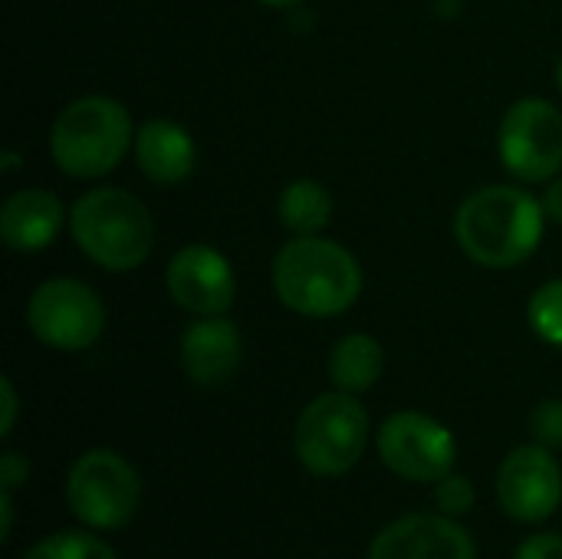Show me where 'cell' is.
I'll use <instances>...</instances> for the list:
<instances>
[{"label": "cell", "mask_w": 562, "mask_h": 559, "mask_svg": "<svg viewBox=\"0 0 562 559\" xmlns=\"http://www.w3.org/2000/svg\"><path fill=\"white\" fill-rule=\"evenodd\" d=\"M13 168H16V155L10 152V155L3 158V171H13Z\"/></svg>", "instance_id": "cell-28"}, {"label": "cell", "mask_w": 562, "mask_h": 559, "mask_svg": "<svg viewBox=\"0 0 562 559\" xmlns=\"http://www.w3.org/2000/svg\"><path fill=\"white\" fill-rule=\"evenodd\" d=\"M26 478H30V461L23 455H16V451H7L0 458V488L16 491L20 484H26Z\"/></svg>", "instance_id": "cell-23"}, {"label": "cell", "mask_w": 562, "mask_h": 559, "mask_svg": "<svg viewBox=\"0 0 562 559\" xmlns=\"http://www.w3.org/2000/svg\"><path fill=\"white\" fill-rule=\"evenodd\" d=\"M240 333L231 320L221 316H204L198 323H191L181 336V366L184 376L204 389L224 385L227 379H234V372L240 369Z\"/></svg>", "instance_id": "cell-13"}, {"label": "cell", "mask_w": 562, "mask_h": 559, "mask_svg": "<svg viewBox=\"0 0 562 559\" xmlns=\"http://www.w3.org/2000/svg\"><path fill=\"white\" fill-rule=\"evenodd\" d=\"M273 287L283 306L300 316H339L362 293L359 260L333 244L313 237L290 241L273 260Z\"/></svg>", "instance_id": "cell-2"}, {"label": "cell", "mask_w": 562, "mask_h": 559, "mask_svg": "<svg viewBox=\"0 0 562 559\" xmlns=\"http://www.w3.org/2000/svg\"><path fill=\"white\" fill-rule=\"evenodd\" d=\"M0 507H3L0 534H3V540H7V537H10V530H13V491H3V488H0Z\"/></svg>", "instance_id": "cell-26"}, {"label": "cell", "mask_w": 562, "mask_h": 559, "mask_svg": "<svg viewBox=\"0 0 562 559\" xmlns=\"http://www.w3.org/2000/svg\"><path fill=\"white\" fill-rule=\"evenodd\" d=\"M379 458L405 481L438 484L451 474L458 445L438 418L425 412H398L379 428Z\"/></svg>", "instance_id": "cell-8"}, {"label": "cell", "mask_w": 562, "mask_h": 559, "mask_svg": "<svg viewBox=\"0 0 562 559\" xmlns=\"http://www.w3.org/2000/svg\"><path fill=\"white\" fill-rule=\"evenodd\" d=\"M69 231L79 250L112 273L142 267L155 241L148 208L122 188H95L82 194L69 211Z\"/></svg>", "instance_id": "cell-3"}, {"label": "cell", "mask_w": 562, "mask_h": 559, "mask_svg": "<svg viewBox=\"0 0 562 559\" xmlns=\"http://www.w3.org/2000/svg\"><path fill=\"white\" fill-rule=\"evenodd\" d=\"M63 227V204L53 191L23 188L0 208V237L10 250H43Z\"/></svg>", "instance_id": "cell-14"}, {"label": "cell", "mask_w": 562, "mask_h": 559, "mask_svg": "<svg viewBox=\"0 0 562 559\" xmlns=\"http://www.w3.org/2000/svg\"><path fill=\"white\" fill-rule=\"evenodd\" d=\"M135 161L155 185H178L194 168V142L171 119H151L135 135Z\"/></svg>", "instance_id": "cell-15"}, {"label": "cell", "mask_w": 562, "mask_h": 559, "mask_svg": "<svg viewBox=\"0 0 562 559\" xmlns=\"http://www.w3.org/2000/svg\"><path fill=\"white\" fill-rule=\"evenodd\" d=\"M0 395H3V418H0V435L7 438L16 425V389L10 379H0Z\"/></svg>", "instance_id": "cell-24"}, {"label": "cell", "mask_w": 562, "mask_h": 559, "mask_svg": "<svg viewBox=\"0 0 562 559\" xmlns=\"http://www.w3.org/2000/svg\"><path fill=\"white\" fill-rule=\"evenodd\" d=\"M333 217V198L323 185L316 181H293L280 194V221L286 231L296 237H313L319 234Z\"/></svg>", "instance_id": "cell-17"}, {"label": "cell", "mask_w": 562, "mask_h": 559, "mask_svg": "<svg viewBox=\"0 0 562 559\" xmlns=\"http://www.w3.org/2000/svg\"><path fill=\"white\" fill-rule=\"evenodd\" d=\"M530 432L537 438V445L557 451L562 448V399L540 402L530 415Z\"/></svg>", "instance_id": "cell-21"}, {"label": "cell", "mask_w": 562, "mask_h": 559, "mask_svg": "<svg viewBox=\"0 0 562 559\" xmlns=\"http://www.w3.org/2000/svg\"><path fill=\"white\" fill-rule=\"evenodd\" d=\"M543 204L524 188L491 185L461 204L454 231L474 264L507 270L533 257L543 237Z\"/></svg>", "instance_id": "cell-1"}, {"label": "cell", "mask_w": 562, "mask_h": 559, "mask_svg": "<svg viewBox=\"0 0 562 559\" xmlns=\"http://www.w3.org/2000/svg\"><path fill=\"white\" fill-rule=\"evenodd\" d=\"M527 316H530L533 333L543 343L562 349V280H550L533 293V300L527 306Z\"/></svg>", "instance_id": "cell-19"}, {"label": "cell", "mask_w": 562, "mask_h": 559, "mask_svg": "<svg viewBox=\"0 0 562 559\" xmlns=\"http://www.w3.org/2000/svg\"><path fill=\"white\" fill-rule=\"evenodd\" d=\"M543 211H547V217H553V221H560L562 224V178H557V181L547 188V194H543Z\"/></svg>", "instance_id": "cell-25"}, {"label": "cell", "mask_w": 562, "mask_h": 559, "mask_svg": "<svg viewBox=\"0 0 562 559\" xmlns=\"http://www.w3.org/2000/svg\"><path fill=\"white\" fill-rule=\"evenodd\" d=\"M369 441V412L349 392H326L313 399L293 432L300 465L316 478L349 474Z\"/></svg>", "instance_id": "cell-5"}, {"label": "cell", "mask_w": 562, "mask_h": 559, "mask_svg": "<svg viewBox=\"0 0 562 559\" xmlns=\"http://www.w3.org/2000/svg\"><path fill=\"white\" fill-rule=\"evenodd\" d=\"M382 366H385L382 346L366 333H352L336 343L333 359H329V379L339 392L359 395L379 382Z\"/></svg>", "instance_id": "cell-16"}, {"label": "cell", "mask_w": 562, "mask_h": 559, "mask_svg": "<svg viewBox=\"0 0 562 559\" xmlns=\"http://www.w3.org/2000/svg\"><path fill=\"white\" fill-rule=\"evenodd\" d=\"M369 559H477V547L448 514H405L375 537Z\"/></svg>", "instance_id": "cell-12"}, {"label": "cell", "mask_w": 562, "mask_h": 559, "mask_svg": "<svg viewBox=\"0 0 562 559\" xmlns=\"http://www.w3.org/2000/svg\"><path fill=\"white\" fill-rule=\"evenodd\" d=\"M267 7H293V3H303V0H260Z\"/></svg>", "instance_id": "cell-27"}, {"label": "cell", "mask_w": 562, "mask_h": 559, "mask_svg": "<svg viewBox=\"0 0 562 559\" xmlns=\"http://www.w3.org/2000/svg\"><path fill=\"white\" fill-rule=\"evenodd\" d=\"M168 293L194 316H224L237 300V280L224 254L191 244L168 264Z\"/></svg>", "instance_id": "cell-11"}, {"label": "cell", "mask_w": 562, "mask_h": 559, "mask_svg": "<svg viewBox=\"0 0 562 559\" xmlns=\"http://www.w3.org/2000/svg\"><path fill=\"white\" fill-rule=\"evenodd\" d=\"M132 145L128 109L109 96L72 99L53 122L49 152L53 161L72 178L109 175Z\"/></svg>", "instance_id": "cell-4"}, {"label": "cell", "mask_w": 562, "mask_h": 559, "mask_svg": "<svg viewBox=\"0 0 562 559\" xmlns=\"http://www.w3.org/2000/svg\"><path fill=\"white\" fill-rule=\"evenodd\" d=\"M514 559H562V534H537L524 540Z\"/></svg>", "instance_id": "cell-22"}, {"label": "cell", "mask_w": 562, "mask_h": 559, "mask_svg": "<svg viewBox=\"0 0 562 559\" xmlns=\"http://www.w3.org/2000/svg\"><path fill=\"white\" fill-rule=\"evenodd\" d=\"M23 559H115V554L92 534H79V530H63L53 534L40 544H33Z\"/></svg>", "instance_id": "cell-18"}, {"label": "cell", "mask_w": 562, "mask_h": 559, "mask_svg": "<svg viewBox=\"0 0 562 559\" xmlns=\"http://www.w3.org/2000/svg\"><path fill=\"white\" fill-rule=\"evenodd\" d=\"M497 501L517 524H543L562 501L557 458L543 445H524L507 455L497 474Z\"/></svg>", "instance_id": "cell-10"}, {"label": "cell", "mask_w": 562, "mask_h": 559, "mask_svg": "<svg viewBox=\"0 0 562 559\" xmlns=\"http://www.w3.org/2000/svg\"><path fill=\"white\" fill-rule=\"evenodd\" d=\"M501 158L524 181H547L562 168V115L547 99H520L501 122Z\"/></svg>", "instance_id": "cell-9"}, {"label": "cell", "mask_w": 562, "mask_h": 559, "mask_svg": "<svg viewBox=\"0 0 562 559\" xmlns=\"http://www.w3.org/2000/svg\"><path fill=\"white\" fill-rule=\"evenodd\" d=\"M26 323L43 346L76 353V349H89L102 336L105 306L92 287L72 277H56L40 283L36 293L30 297Z\"/></svg>", "instance_id": "cell-7"}, {"label": "cell", "mask_w": 562, "mask_h": 559, "mask_svg": "<svg viewBox=\"0 0 562 559\" xmlns=\"http://www.w3.org/2000/svg\"><path fill=\"white\" fill-rule=\"evenodd\" d=\"M435 504L448 517H464L474 507V484L461 474H448L445 481H438Z\"/></svg>", "instance_id": "cell-20"}, {"label": "cell", "mask_w": 562, "mask_h": 559, "mask_svg": "<svg viewBox=\"0 0 562 559\" xmlns=\"http://www.w3.org/2000/svg\"><path fill=\"white\" fill-rule=\"evenodd\" d=\"M142 501L135 468L115 451L82 455L66 478V504L92 530H122Z\"/></svg>", "instance_id": "cell-6"}, {"label": "cell", "mask_w": 562, "mask_h": 559, "mask_svg": "<svg viewBox=\"0 0 562 559\" xmlns=\"http://www.w3.org/2000/svg\"><path fill=\"white\" fill-rule=\"evenodd\" d=\"M557 82H560V89H562V59H560V66H557Z\"/></svg>", "instance_id": "cell-29"}]
</instances>
